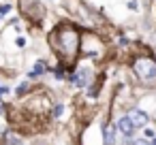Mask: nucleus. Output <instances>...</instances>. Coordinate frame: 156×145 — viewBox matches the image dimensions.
<instances>
[{
	"label": "nucleus",
	"instance_id": "nucleus-1",
	"mask_svg": "<svg viewBox=\"0 0 156 145\" xmlns=\"http://www.w3.org/2000/svg\"><path fill=\"white\" fill-rule=\"evenodd\" d=\"M133 71H135V75L139 77L141 83H145V85H154L156 83V60L139 58V60H135Z\"/></svg>",
	"mask_w": 156,
	"mask_h": 145
},
{
	"label": "nucleus",
	"instance_id": "nucleus-2",
	"mask_svg": "<svg viewBox=\"0 0 156 145\" xmlns=\"http://www.w3.org/2000/svg\"><path fill=\"white\" fill-rule=\"evenodd\" d=\"M54 39L58 41L60 51H62L66 58H73V56H75V51H77V43H79V36H77L75 30H71V28L58 30V32L54 34Z\"/></svg>",
	"mask_w": 156,
	"mask_h": 145
},
{
	"label": "nucleus",
	"instance_id": "nucleus-3",
	"mask_svg": "<svg viewBox=\"0 0 156 145\" xmlns=\"http://www.w3.org/2000/svg\"><path fill=\"white\" fill-rule=\"evenodd\" d=\"M115 130H120V134H124V136H130L135 130V124L130 122V117H120L115 122Z\"/></svg>",
	"mask_w": 156,
	"mask_h": 145
},
{
	"label": "nucleus",
	"instance_id": "nucleus-4",
	"mask_svg": "<svg viewBox=\"0 0 156 145\" xmlns=\"http://www.w3.org/2000/svg\"><path fill=\"white\" fill-rule=\"evenodd\" d=\"M128 117H130V122L135 124V128H141V126H145V124H147V119H150V117H147V113H145V111H141V109L133 111Z\"/></svg>",
	"mask_w": 156,
	"mask_h": 145
},
{
	"label": "nucleus",
	"instance_id": "nucleus-5",
	"mask_svg": "<svg viewBox=\"0 0 156 145\" xmlns=\"http://www.w3.org/2000/svg\"><path fill=\"white\" fill-rule=\"evenodd\" d=\"M88 77H90V68L81 71V73H79V75H75L73 79H75V83H77V85H86V83H88Z\"/></svg>",
	"mask_w": 156,
	"mask_h": 145
},
{
	"label": "nucleus",
	"instance_id": "nucleus-6",
	"mask_svg": "<svg viewBox=\"0 0 156 145\" xmlns=\"http://www.w3.org/2000/svg\"><path fill=\"white\" fill-rule=\"evenodd\" d=\"M7 141H9V145H22V139H17V136L11 134V132L7 134Z\"/></svg>",
	"mask_w": 156,
	"mask_h": 145
},
{
	"label": "nucleus",
	"instance_id": "nucleus-7",
	"mask_svg": "<svg viewBox=\"0 0 156 145\" xmlns=\"http://www.w3.org/2000/svg\"><path fill=\"white\" fill-rule=\"evenodd\" d=\"M105 143H113V128H105Z\"/></svg>",
	"mask_w": 156,
	"mask_h": 145
},
{
	"label": "nucleus",
	"instance_id": "nucleus-8",
	"mask_svg": "<svg viewBox=\"0 0 156 145\" xmlns=\"http://www.w3.org/2000/svg\"><path fill=\"white\" fill-rule=\"evenodd\" d=\"M43 71H45V66H43V64H39L34 71H30V79H32V77H37V75H41Z\"/></svg>",
	"mask_w": 156,
	"mask_h": 145
},
{
	"label": "nucleus",
	"instance_id": "nucleus-9",
	"mask_svg": "<svg viewBox=\"0 0 156 145\" xmlns=\"http://www.w3.org/2000/svg\"><path fill=\"white\" fill-rule=\"evenodd\" d=\"M128 145H152V143H147L145 139H135V141H130Z\"/></svg>",
	"mask_w": 156,
	"mask_h": 145
},
{
	"label": "nucleus",
	"instance_id": "nucleus-10",
	"mask_svg": "<svg viewBox=\"0 0 156 145\" xmlns=\"http://www.w3.org/2000/svg\"><path fill=\"white\" fill-rule=\"evenodd\" d=\"M9 11H11V9H9V7H7V5H5V7H0V17H2V15H7V13H9Z\"/></svg>",
	"mask_w": 156,
	"mask_h": 145
},
{
	"label": "nucleus",
	"instance_id": "nucleus-11",
	"mask_svg": "<svg viewBox=\"0 0 156 145\" xmlns=\"http://www.w3.org/2000/svg\"><path fill=\"white\" fill-rule=\"evenodd\" d=\"M152 145H156V139H154V141H152Z\"/></svg>",
	"mask_w": 156,
	"mask_h": 145
}]
</instances>
